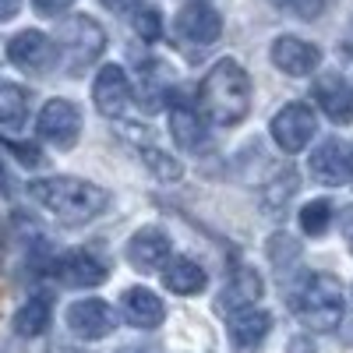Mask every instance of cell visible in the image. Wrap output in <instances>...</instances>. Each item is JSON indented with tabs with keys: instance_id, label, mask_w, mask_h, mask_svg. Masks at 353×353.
Instances as JSON below:
<instances>
[{
	"instance_id": "obj_10",
	"label": "cell",
	"mask_w": 353,
	"mask_h": 353,
	"mask_svg": "<svg viewBox=\"0 0 353 353\" xmlns=\"http://www.w3.org/2000/svg\"><path fill=\"white\" fill-rule=\"evenodd\" d=\"M124 258H128V265L134 272H156L170 261V237L159 226H145L128 241Z\"/></svg>"
},
{
	"instance_id": "obj_7",
	"label": "cell",
	"mask_w": 353,
	"mask_h": 353,
	"mask_svg": "<svg viewBox=\"0 0 353 353\" xmlns=\"http://www.w3.org/2000/svg\"><path fill=\"white\" fill-rule=\"evenodd\" d=\"M318 131V117L311 106L304 103H286L276 117H272V141L279 145L283 152H304L311 138Z\"/></svg>"
},
{
	"instance_id": "obj_33",
	"label": "cell",
	"mask_w": 353,
	"mask_h": 353,
	"mask_svg": "<svg viewBox=\"0 0 353 353\" xmlns=\"http://www.w3.org/2000/svg\"><path fill=\"white\" fill-rule=\"evenodd\" d=\"M343 233H346V241H350V248H353V205L343 212Z\"/></svg>"
},
{
	"instance_id": "obj_4",
	"label": "cell",
	"mask_w": 353,
	"mask_h": 353,
	"mask_svg": "<svg viewBox=\"0 0 353 353\" xmlns=\"http://www.w3.org/2000/svg\"><path fill=\"white\" fill-rule=\"evenodd\" d=\"M57 46H61L71 61H74V74L81 71V68H88L96 61V57L103 53V46H106V36H103V28H99V21H92L88 14H74V18H68L61 28H57Z\"/></svg>"
},
{
	"instance_id": "obj_28",
	"label": "cell",
	"mask_w": 353,
	"mask_h": 353,
	"mask_svg": "<svg viewBox=\"0 0 353 353\" xmlns=\"http://www.w3.org/2000/svg\"><path fill=\"white\" fill-rule=\"evenodd\" d=\"M293 191H297V176H293V170H290V173L279 176L272 188H265V198H269V205H283Z\"/></svg>"
},
{
	"instance_id": "obj_27",
	"label": "cell",
	"mask_w": 353,
	"mask_h": 353,
	"mask_svg": "<svg viewBox=\"0 0 353 353\" xmlns=\"http://www.w3.org/2000/svg\"><path fill=\"white\" fill-rule=\"evenodd\" d=\"M279 4H283L290 14L304 18V21H314L321 11H325V0H279Z\"/></svg>"
},
{
	"instance_id": "obj_25",
	"label": "cell",
	"mask_w": 353,
	"mask_h": 353,
	"mask_svg": "<svg viewBox=\"0 0 353 353\" xmlns=\"http://www.w3.org/2000/svg\"><path fill=\"white\" fill-rule=\"evenodd\" d=\"M269 258H272V265L283 272L286 265H293L301 258V244L293 241V237H286V233H279V237H272V244H269Z\"/></svg>"
},
{
	"instance_id": "obj_9",
	"label": "cell",
	"mask_w": 353,
	"mask_h": 353,
	"mask_svg": "<svg viewBox=\"0 0 353 353\" xmlns=\"http://www.w3.org/2000/svg\"><path fill=\"white\" fill-rule=\"evenodd\" d=\"M68 329L78 339H106L117 329V314H113V307L106 301L85 297V301H74L68 307Z\"/></svg>"
},
{
	"instance_id": "obj_29",
	"label": "cell",
	"mask_w": 353,
	"mask_h": 353,
	"mask_svg": "<svg viewBox=\"0 0 353 353\" xmlns=\"http://www.w3.org/2000/svg\"><path fill=\"white\" fill-rule=\"evenodd\" d=\"M71 4H74V0H32L36 14H43V18H57V14H64Z\"/></svg>"
},
{
	"instance_id": "obj_3",
	"label": "cell",
	"mask_w": 353,
	"mask_h": 353,
	"mask_svg": "<svg viewBox=\"0 0 353 353\" xmlns=\"http://www.w3.org/2000/svg\"><path fill=\"white\" fill-rule=\"evenodd\" d=\"M293 307H297V318L307 329L318 332H332L343 321V286L336 276H307L304 286L293 297Z\"/></svg>"
},
{
	"instance_id": "obj_5",
	"label": "cell",
	"mask_w": 353,
	"mask_h": 353,
	"mask_svg": "<svg viewBox=\"0 0 353 353\" xmlns=\"http://www.w3.org/2000/svg\"><path fill=\"white\" fill-rule=\"evenodd\" d=\"M8 61L25 74H46L61 61V46L39 28H25L8 43Z\"/></svg>"
},
{
	"instance_id": "obj_8",
	"label": "cell",
	"mask_w": 353,
	"mask_h": 353,
	"mask_svg": "<svg viewBox=\"0 0 353 353\" xmlns=\"http://www.w3.org/2000/svg\"><path fill=\"white\" fill-rule=\"evenodd\" d=\"M173 32L181 43L188 46H212L223 36V18L212 4L205 0H194V4H184L173 18Z\"/></svg>"
},
{
	"instance_id": "obj_6",
	"label": "cell",
	"mask_w": 353,
	"mask_h": 353,
	"mask_svg": "<svg viewBox=\"0 0 353 353\" xmlns=\"http://www.w3.org/2000/svg\"><path fill=\"white\" fill-rule=\"evenodd\" d=\"M36 131L43 141L57 145V149H74L78 138H81V113L71 99H50L39 117H36Z\"/></svg>"
},
{
	"instance_id": "obj_34",
	"label": "cell",
	"mask_w": 353,
	"mask_h": 353,
	"mask_svg": "<svg viewBox=\"0 0 353 353\" xmlns=\"http://www.w3.org/2000/svg\"><path fill=\"white\" fill-rule=\"evenodd\" d=\"M346 163H350V181H353V145L346 149Z\"/></svg>"
},
{
	"instance_id": "obj_16",
	"label": "cell",
	"mask_w": 353,
	"mask_h": 353,
	"mask_svg": "<svg viewBox=\"0 0 353 353\" xmlns=\"http://www.w3.org/2000/svg\"><path fill=\"white\" fill-rule=\"evenodd\" d=\"M311 92H314V99H318L325 117H332L336 124H353V88L346 85V78L321 74Z\"/></svg>"
},
{
	"instance_id": "obj_12",
	"label": "cell",
	"mask_w": 353,
	"mask_h": 353,
	"mask_svg": "<svg viewBox=\"0 0 353 353\" xmlns=\"http://www.w3.org/2000/svg\"><path fill=\"white\" fill-rule=\"evenodd\" d=\"M269 57H272V64L283 74H290V78H307L321 64V50L311 46V43H304V39H297V36H279L272 43Z\"/></svg>"
},
{
	"instance_id": "obj_22",
	"label": "cell",
	"mask_w": 353,
	"mask_h": 353,
	"mask_svg": "<svg viewBox=\"0 0 353 353\" xmlns=\"http://www.w3.org/2000/svg\"><path fill=\"white\" fill-rule=\"evenodd\" d=\"M28 113V92L14 81H0V128H18Z\"/></svg>"
},
{
	"instance_id": "obj_24",
	"label": "cell",
	"mask_w": 353,
	"mask_h": 353,
	"mask_svg": "<svg viewBox=\"0 0 353 353\" xmlns=\"http://www.w3.org/2000/svg\"><path fill=\"white\" fill-rule=\"evenodd\" d=\"M332 226V201L329 198H314L301 209V230L307 237H321Z\"/></svg>"
},
{
	"instance_id": "obj_17",
	"label": "cell",
	"mask_w": 353,
	"mask_h": 353,
	"mask_svg": "<svg viewBox=\"0 0 353 353\" xmlns=\"http://www.w3.org/2000/svg\"><path fill=\"white\" fill-rule=\"evenodd\" d=\"M261 293H265V283L254 269H237L230 276V283L223 286L219 293V307L223 311H244V307H254L261 301Z\"/></svg>"
},
{
	"instance_id": "obj_11",
	"label": "cell",
	"mask_w": 353,
	"mask_h": 353,
	"mask_svg": "<svg viewBox=\"0 0 353 353\" xmlns=\"http://www.w3.org/2000/svg\"><path fill=\"white\" fill-rule=\"evenodd\" d=\"M53 272L57 279H61L64 286L71 290H92V286H103L110 269H106V261L96 258L92 251H68L61 261L53 265Z\"/></svg>"
},
{
	"instance_id": "obj_19",
	"label": "cell",
	"mask_w": 353,
	"mask_h": 353,
	"mask_svg": "<svg viewBox=\"0 0 353 353\" xmlns=\"http://www.w3.org/2000/svg\"><path fill=\"white\" fill-rule=\"evenodd\" d=\"M163 286L170 293H181V297H194L205 290V269L191 258H170L163 265Z\"/></svg>"
},
{
	"instance_id": "obj_1",
	"label": "cell",
	"mask_w": 353,
	"mask_h": 353,
	"mask_svg": "<svg viewBox=\"0 0 353 353\" xmlns=\"http://www.w3.org/2000/svg\"><path fill=\"white\" fill-rule=\"evenodd\" d=\"M28 194L46 212H53L61 223H71V226L96 219L110 205V191L92 184V181H81V176H46V181H32L28 184Z\"/></svg>"
},
{
	"instance_id": "obj_13",
	"label": "cell",
	"mask_w": 353,
	"mask_h": 353,
	"mask_svg": "<svg viewBox=\"0 0 353 353\" xmlns=\"http://www.w3.org/2000/svg\"><path fill=\"white\" fill-rule=\"evenodd\" d=\"M272 332V314L261 307H244L230 314V346L233 353H258L265 336Z\"/></svg>"
},
{
	"instance_id": "obj_26",
	"label": "cell",
	"mask_w": 353,
	"mask_h": 353,
	"mask_svg": "<svg viewBox=\"0 0 353 353\" xmlns=\"http://www.w3.org/2000/svg\"><path fill=\"white\" fill-rule=\"evenodd\" d=\"M134 32L141 36V39H159V11L156 8H141L138 14H134Z\"/></svg>"
},
{
	"instance_id": "obj_30",
	"label": "cell",
	"mask_w": 353,
	"mask_h": 353,
	"mask_svg": "<svg viewBox=\"0 0 353 353\" xmlns=\"http://www.w3.org/2000/svg\"><path fill=\"white\" fill-rule=\"evenodd\" d=\"M286 353H318V350H314V343H311L307 336H293V339L286 343Z\"/></svg>"
},
{
	"instance_id": "obj_2",
	"label": "cell",
	"mask_w": 353,
	"mask_h": 353,
	"mask_svg": "<svg viewBox=\"0 0 353 353\" xmlns=\"http://www.w3.org/2000/svg\"><path fill=\"white\" fill-rule=\"evenodd\" d=\"M201 106L216 124H241L251 110V78L237 61H216L201 81Z\"/></svg>"
},
{
	"instance_id": "obj_15",
	"label": "cell",
	"mask_w": 353,
	"mask_h": 353,
	"mask_svg": "<svg viewBox=\"0 0 353 353\" xmlns=\"http://www.w3.org/2000/svg\"><path fill=\"white\" fill-rule=\"evenodd\" d=\"M121 314L134 329H159L163 318H166V307L149 286H131L121 297Z\"/></svg>"
},
{
	"instance_id": "obj_14",
	"label": "cell",
	"mask_w": 353,
	"mask_h": 353,
	"mask_svg": "<svg viewBox=\"0 0 353 353\" xmlns=\"http://www.w3.org/2000/svg\"><path fill=\"white\" fill-rule=\"evenodd\" d=\"M92 103L103 117L117 121L124 117L128 103H131V85H128V74L117 68V64H106L99 74H96V85H92Z\"/></svg>"
},
{
	"instance_id": "obj_32",
	"label": "cell",
	"mask_w": 353,
	"mask_h": 353,
	"mask_svg": "<svg viewBox=\"0 0 353 353\" xmlns=\"http://www.w3.org/2000/svg\"><path fill=\"white\" fill-rule=\"evenodd\" d=\"M99 4H106L110 11H128V8H134V4H141V0H99Z\"/></svg>"
},
{
	"instance_id": "obj_20",
	"label": "cell",
	"mask_w": 353,
	"mask_h": 353,
	"mask_svg": "<svg viewBox=\"0 0 353 353\" xmlns=\"http://www.w3.org/2000/svg\"><path fill=\"white\" fill-rule=\"evenodd\" d=\"M50 314H53V304L46 293H39V297H28L18 311H14V332L25 336V339H36L50 329Z\"/></svg>"
},
{
	"instance_id": "obj_31",
	"label": "cell",
	"mask_w": 353,
	"mask_h": 353,
	"mask_svg": "<svg viewBox=\"0 0 353 353\" xmlns=\"http://www.w3.org/2000/svg\"><path fill=\"white\" fill-rule=\"evenodd\" d=\"M21 11V0H0V21H11Z\"/></svg>"
},
{
	"instance_id": "obj_23",
	"label": "cell",
	"mask_w": 353,
	"mask_h": 353,
	"mask_svg": "<svg viewBox=\"0 0 353 353\" xmlns=\"http://www.w3.org/2000/svg\"><path fill=\"white\" fill-rule=\"evenodd\" d=\"M138 152H141V163H145V170H149L156 181H163V184H173V181H181V163H176L173 156H166L163 149H156L152 141H145V145H138Z\"/></svg>"
},
{
	"instance_id": "obj_18",
	"label": "cell",
	"mask_w": 353,
	"mask_h": 353,
	"mask_svg": "<svg viewBox=\"0 0 353 353\" xmlns=\"http://www.w3.org/2000/svg\"><path fill=\"white\" fill-rule=\"evenodd\" d=\"M311 170H314V176H318L321 184H332V188L346 184V181H350L346 145H343V141H336V138L321 141L318 149H314V156H311Z\"/></svg>"
},
{
	"instance_id": "obj_21",
	"label": "cell",
	"mask_w": 353,
	"mask_h": 353,
	"mask_svg": "<svg viewBox=\"0 0 353 353\" xmlns=\"http://www.w3.org/2000/svg\"><path fill=\"white\" fill-rule=\"evenodd\" d=\"M170 134L188 152H198L205 145V124H201V117L194 110H188V106H176L170 113Z\"/></svg>"
}]
</instances>
